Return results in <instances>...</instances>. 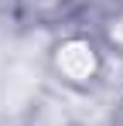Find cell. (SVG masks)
<instances>
[{
    "label": "cell",
    "mask_w": 123,
    "mask_h": 126,
    "mask_svg": "<svg viewBox=\"0 0 123 126\" xmlns=\"http://www.w3.org/2000/svg\"><path fill=\"white\" fill-rule=\"evenodd\" d=\"M51 68L65 85H75V89H85L99 79L102 72V51L89 41L85 34H68L55 44L51 51Z\"/></svg>",
    "instance_id": "6da1fadb"
},
{
    "label": "cell",
    "mask_w": 123,
    "mask_h": 126,
    "mask_svg": "<svg viewBox=\"0 0 123 126\" xmlns=\"http://www.w3.org/2000/svg\"><path fill=\"white\" fill-rule=\"evenodd\" d=\"M102 41H106L109 51H116L123 58V7L113 10V14H106V21H102Z\"/></svg>",
    "instance_id": "3957f363"
},
{
    "label": "cell",
    "mask_w": 123,
    "mask_h": 126,
    "mask_svg": "<svg viewBox=\"0 0 123 126\" xmlns=\"http://www.w3.org/2000/svg\"><path fill=\"white\" fill-rule=\"evenodd\" d=\"M82 0H14V10H17L20 21L48 27V24H62L72 10H79Z\"/></svg>",
    "instance_id": "7a4b0ae2"
}]
</instances>
